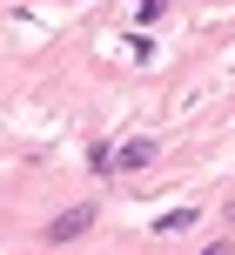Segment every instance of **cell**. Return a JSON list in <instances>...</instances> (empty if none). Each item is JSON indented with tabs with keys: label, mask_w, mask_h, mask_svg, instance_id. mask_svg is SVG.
Instances as JSON below:
<instances>
[{
	"label": "cell",
	"mask_w": 235,
	"mask_h": 255,
	"mask_svg": "<svg viewBox=\"0 0 235 255\" xmlns=\"http://www.w3.org/2000/svg\"><path fill=\"white\" fill-rule=\"evenodd\" d=\"M94 222H101L94 208H61V215L47 222V242H54V249H61V242H81V235H88Z\"/></svg>",
	"instance_id": "cell-1"
},
{
	"label": "cell",
	"mask_w": 235,
	"mask_h": 255,
	"mask_svg": "<svg viewBox=\"0 0 235 255\" xmlns=\"http://www.w3.org/2000/svg\"><path fill=\"white\" fill-rule=\"evenodd\" d=\"M148 161H155V141H121V148H115V175H134V168H148Z\"/></svg>",
	"instance_id": "cell-2"
},
{
	"label": "cell",
	"mask_w": 235,
	"mask_h": 255,
	"mask_svg": "<svg viewBox=\"0 0 235 255\" xmlns=\"http://www.w3.org/2000/svg\"><path fill=\"white\" fill-rule=\"evenodd\" d=\"M88 168L94 175H115V148H108V141H88Z\"/></svg>",
	"instance_id": "cell-3"
},
{
	"label": "cell",
	"mask_w": 235,
	"mask_h": 255,
	"mask_svg": "<svg viewBox=\"0 0 235 255\" xmlns=\"http://www.w3.org/2000/svg\"><path fill=\"white\" fill-rule=\"evenodd\" d=\"M168 7H175V0H141V7H134V13H141V27H155V20H161V13H168Z\"/></svg>",
	"instance_id": "cell-4"
},
{
	"label": "cell",
	"mask_w": 235,
	"mask_h": 255,
	"mask_svg": "<svg viewBox=\"0 0 235 255\" xmlns=\"http://www.w3.org/2000/svg\"><path fill=\"white\" fill-rule=\"evenodd\" d=\"M202 255H235V249H229V242H209V249H202Z\"/></svg>",
	"instance_id": "cell-5"
}]
</instances>
